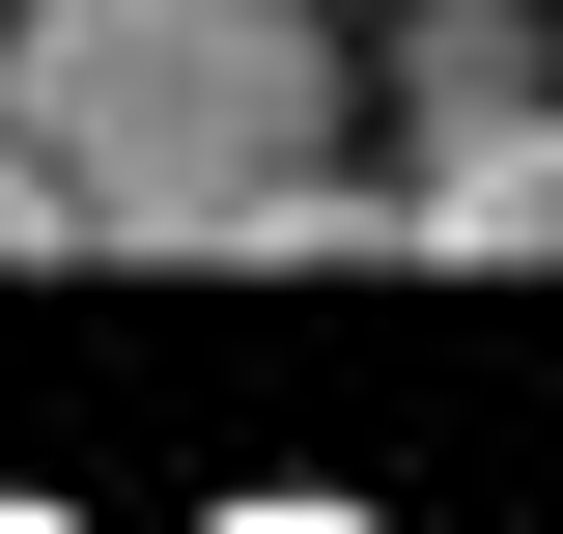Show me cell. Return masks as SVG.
Segmentation results:
<instances>
[{"label":"cell","mask_w":563,"mask_h":534,"mask_svg":"<svg viewBox=\"0 0 563 534\" xmlns=\"http://www.w3.org/2000/svg\"><path fill=\"white\" fill-rule=\"evenodd\" d=\"M0 141L57 169L85 254H254V198L339 141V29L310 0H29Z\"/></svg>","instance_id":"1"},{"label":"cell","mask_w":563,"mask_h":534,"mask_svg":"<svg viewBox=\"0 0 563 534\" xmlns=\"http://www.w3.org/2000/svg\"><path fill=\"white\" fill-rule=\"evenodd\" d=\"M395 254H536L563 281V113H536V85H507V113H451V141H422V169H395Z\"/></svg>","instance_id":"2"},{"label":"cell","mask_w":563,"mask_h":534,"mask_svg":"<svg viewBox=\"0 0 563 534\" xmlns=\"http://www.w3.org/2000/svg\"><path fill=\"white\" fill-rule=\"evenodd\" d=\"M0 254H85V225H57V169H29V141H0Z\"/></svg>","instance_id":"3"}]
</instances>
